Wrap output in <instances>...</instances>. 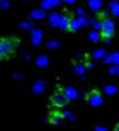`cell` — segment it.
Returning a JSON list of instances; mask_svg holds the SVG:
<instances>
[{"instance_id":"cell-1","label":"cell","mask_w":119,"mask_h":131,"mask_svg":"<svg viewBox=\"0 0 119 131\" xmlns=\"http://www.w3.org/2000/svg\"><path fill=\"white\" fill-rule=\"evenodd\" d=\"M19 46V39L14 36L0 37V62L10 60Z\"/></svg>"},{"instance_id":"cell-2","label":"cell","mask_w":119,"mask_h":131,"mask_svg":"<svg viewBox=\"0 0 119 131\" xmlns=\"http://www.w3.org/2000/svg\"><path fill=\"white\" fill-rule=\"evenodd\" d=\"M69 103H71V99L68 96V91L63 86H56L55 90L49 96V104L51 108L63 109L67 105H69Z\"/></svg>"},{"instance_id":"cell-3","label":"cell","mask_w":119,"mask_h":131,"mask_svg":"<svg viewBox=\"0 0 119 131\" xmlns=\"http://www.w3.org/2000/svg\"><path fill=\"white\" fill-rule=\"evenodd\" d=\"M99 30L101 32L100 34V37L105 39V41L109 42L110 41V37H113V35L115 32V25H114V22L111 19L104 18V19L100 21V28Z\"/></svg>"},{"instance_id":"cell-4","label":"cell","mask_w":119,"mask_h":131,"mask_svg":"<svg viewBox=\"0 0 119 131\" xmlns=\"http://www.w3.org/2000/svg\"><path fill=\"white\" fill-rule=\"evenodd\" d=\"M63 119H64V112H63L62 109H58V108H52V109L49 112L47 118H46L47 123H50V125H52V126L59 125Z\"/></svg>"},{"instance_id":"cell-5","label":"cell","mask_w":119,"mask_h":131,"mask_svg":"<svg viewBox=\"0 0 119 131\" xmlns=\"http://www.w3.org/2000/svg\"><path fill=\"white\" fill-rule=\"evenodd\" d=\"M101 99H102V96H101V93H100L99 90H94V91H91V93L87 95V100H88L92 105L100 104V103H101Z\"/></svg>"},{"instance_id":"cell-6","label":"cell","mask_w":119,"mask_h":131,"mask_svg":"<svg viewBox=\"0 0 119 131\" xmlns=\"http://www.w3.org/2000/svg\"><path fill=\"white\" fill-rule=\"evenodd\" d=\"M91 7H92L94 10H97L101 7V2H100V0H92V2H91Z\"/></svg>"},{"instance_id":"cell-7","label":"cell","mask_w":119,"mask_h":131,"mask_svg":"<svg viewBox=\"0 0 119 131\" xmlns=\"http://www.w3.org/2000/svg\"><path fill=\"white\" fill-rule=\"evenodd\" d=\"M110 8H111V10H113L114 16H116V14H118V9H116V8H118V4L114 2V3H111V4H110Z\"/></svg>"},{"instance_id":"cell-8","label":"cell","mask_w":119,"mask_h":131,"mask_svg":"<svg viewBox=\"0 0 119 131\" xmlns=\"http://www.w3.org/2000/svg\"><path fill=\"white\" fill-rule=\"evenodd\" d=\"M0 4L4 5V7H8V3H5V2H0Z\"/></svg>"},{"instance_id":"cell-9","label":"cell","mask_w":119,"mask_h":131,"mask_svg":"<svg viewBox=\"0 0 119 131\" xmlns=\"http://www.w3.org/2000/svg\"><path fill=\"white\" fill-rule=\"evenodd\" d=\"M64 2H68V3H73L74 0H64Z\"/></svg>"}]
</instances>
